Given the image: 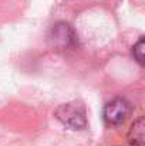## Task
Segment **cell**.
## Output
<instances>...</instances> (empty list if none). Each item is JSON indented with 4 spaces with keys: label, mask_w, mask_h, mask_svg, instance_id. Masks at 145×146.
<instances>
[{
    "label": "cell",
    "mask_w": 145,
    "mask_h": 146,
    "mask_svg": "<svg viewBox=\"0 0 145 146\" xmlns=\"http://www.w3.org/2000/svg\"><path fill=\"white\" fill-rule=\"evenodd\" d=\"M54 115L61 122V125H64L68 129L83 131L88 126L87 111H86V106L81 102L71 101V102H67V104H61L55 109Z\"/></svg>",
    "instance_id": "1"
},
{
    "label": "cell",
    "mask_w": 145,
    "mask_h": 146,
    "mask_svg": "<svg viewBox=\"0 0 145 146\" xmlns=\"http://www.w3.org/2000/svg\"><path fill=\"white\" fill-rule=\"evenodd\" d=\"M48 44L54 48H76L78 46V36L74 27L67 21H57L48 31Z\"/></svg>",
    "instance_id": "2"
},
{
    "label": "cell",
    "mask_w": 145,
    "mask_h": 146,
    "mask_svg": "<svg viewBox=\"0 0 145 146\" xmlns=\"http://www.w3.org/2000/svg\"><path fill=\"white\" fill-rule=\"evenodd\" d=\"M131 104L125 98H114L104 106V121L108 125H121L131 115Z\"/></svg>",
    "instance_id": "3"
},
{
    "label": "cell",
    "mask_w": 145,
    "mask_h": 146,
    "mask_svg": "<svg viewBox=\"0 0 145 146\" xmlns=\"http://www.w3.org/2000/svg\"><path fill=\"white\" fill-rule=\"evenodd\" d=\"M144 118L140 116L131 126L130 132H128V143L131 146H144Z\"/></svg>",
    "instance_id": "4"
},
{
    "label": "cell",
    "mask_w": 145,
    "mask_h": 146,
    "mask_svg": "<svg viewBox=\"0 0 145 146\" xmlns=\"http://www.w3.org/2000/svg\"><path fill=\"white\" fill-rule=\"evenodd\" d=\"M144 46H145V41H144V37H141L132 47V55L135 58V61L144 67Z\"/></svg>",
    "instance_id": "5"
}]
</instances>
